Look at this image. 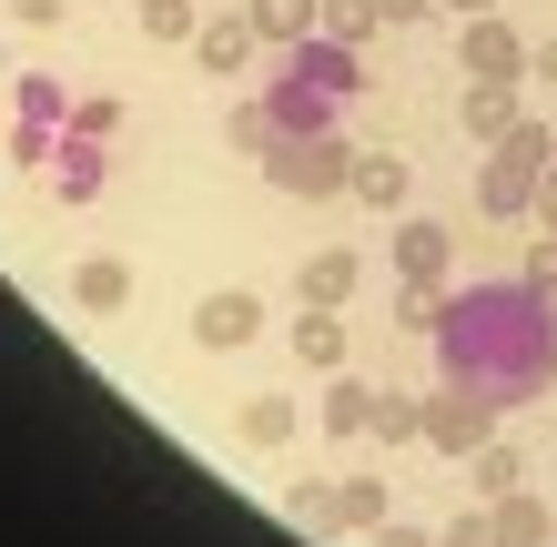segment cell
Masks as SVG:
<instances>
[{
  "mask_svg": "<svg viewBox=\"0 0 557 547\" xmlns=\"http://www.w3.org/2000/svg\"><path fill=\"white\" fill-rule=\"evenodd\" d=\"M528 274H537V284H557V223H547V244L528 253Z\"/></svg>",
  "mask_w": 557,
  "mask_h": 547,
  "instance_id": "cell-32",
  "label": "cell"
},
{
  "mask_svg": "<svg viewBox=\"0 0 557 547\" xmlns=\"http://www.w3.org/2000/svg\"><path fill=\"white\" fill-rule=\"evenodd\" d=\"M497 415L507 406H486V396H467V385H436V396H425V446H436V457H456L467 467L486 436H497Z\"/></svg>",
  "mask_w": 557,
  "mask_h": 547,
  "instance_id": "cell-8",
  "label": "cell"
},
{
  "mask_svg": "<svg viewBox=\"0 0 557 547\" xmlns=\"http://www.w3.org/2000/svg\"><path fill=\"white\" fill-rule=\"evenodd\" d=\"M436 365L486 406H537L557 385V284L507 274V284H446L436 304Z\"/></svg>",
  "mask_w": 557,
  "mask_h": 547,
  "instance_id": "cell-1",
  "label": "cell"
},
{
  "mask_svg": "<svg viewBox=\"0 0 557 547\" xmlns=\"http://www.w3.org/2000/svg\"><path fill=\"white\" fill-rule=\"evenodd\" d=\"M366 91V61H355V41H335V30H314V41H294L274 51V82H264V102L284 133H335V112Z\"/></svg>",
  "mask_w": 557,
  "mask_h": 547,
  "instance_id": "cell-2",
  "label": "cell"
},
{
  "mask_svg": "<svg viewBox=\"0 0 557 547\" xmlns=\"http://www.w3.org/2000/svg\"><path fill=\"white\" fill-rule=\"evenodd\" d=\"M72 304H82V314H122V304H133V264H122V253H82Z\"/></svg>",
  "mask_w": 557,
  "mask_h": 547,
  "instance_id": "cell-15",
  "label": "cell"
},
{
  "mask_svg": "<svg viewBox=\"0 0 557 547\" xmlns=\"http://www.w3.org/2000/svg\"><path fill=\"white\" fill-rule=\"evenodd\" d=\"M375 11H385V30H416V21H436L446 0H375Z\"/></svg>",
  "mask_w": 557,
  "mask_h": 547,
  "instance_id": "cell-29",
  "label": "cell"
},
{
  "mask_svg": "<svg viewBox=\"0 0 557 547\" xmlns=\"http://www.w3.org/2000/svg\"><path fill=\"white\" fill-rule=\"evenodd\" d=\"M72 122H91V133H122V102H112V91H82V112Z\"/></svg>",
  "mask_w": 557,
  "mask_h": 547,
  "instance_id": "cell-30",
  "label": "cell"
},
{
  "mask_svg": "<svg viewBox=\"0 0 557 547\" xmlns=\"http://www.w3.org/2000/svg\"><path fill=\"white\" fill-rule=\"evenodd\" d=\"M446 11H467V21H476V11H497V0H446Z\"/></svg>",
  "mask_w": 557,
  "mask_h": 547,
  "instance_id": "cell-34",
  "label": "cell"
},
{
  "mask_svg": "<svg viewBox=\"0 0 557 547\" xmlns=\"http://www.w3.org/2000/svg\"><path fill=\"white\" fill-rule=\"evenodd\" d=\"M375 446H425V396H375Z\"/></svg>",
  "mask_w": 557,
  "mask_h": 547,
  "instance_id": "cell-24",
  "label": "cell"
},
{
  "mask_svg": "<svg viewBox=\"0 0 557 547\" xmlns=\"http://www.w3.org/2000/svg\"><path fill=\"white\" fill-rule=\"evenodd\" d=\"M244 21L264 30V51H294V41L324 30V0H244Z\"/></svg>",
  "mask_w": 557,
  "mask_h": 547,
  "instance_id": "cell-16",
  "label": "cell"
},
{
  "mask_svg": "<svg viewBox=\"0 0 557 547\" xmlns=\"http://www.w3.org/2000/svg\"><path fill=\"white\" fill-rule=\"evenodd\" d=\"M486 527H497V547H557V497L507 487V497H486Z\"/></svg>",
  "mask_w": 557,
  "mask_h": 547,
  "instance_id": "cell-13",
  "label": "cell"
},
{
  "mask_svg": "<svg viewBox=\"0 0 557 547\" xmlns=\"http://www.w3.org/2000/svg\"><path fill=\"white\" fill-rule=\"evenodd\" d=\"M467 487H476V507H486V497H507V487H528V457H517L507 436H486L476 457H467Z\"/></svg>",
  "mask_w": 557,
  "mask_h": 547,
  "instance_id": "cell-20",
  "label": "cell"
},
{
  "mask_svg": "<svg viewBox=\"0 0 557 547\" xmlns=\"http://www.w3.org/2000/svg\"><path fill=\"white\" fill-rule=\"evenodd\" d=\"M133 30L152 51H173V41H193V30H203V11H193V0H133Z\"/></svg>",
  "mask_w": 557,
  "mask_h": 547,
  "instance_id": "cell-23",
  "label": "cell"
},
{
  "mask_svg": "<svg viewBox=\"0 0 557 547\" xmlns=\"http://www.w3.org/2000/svg\"><path fill=\"white\" fill-rule=\"evenodd\" d=\"M11 102H21V122H11V163H51V142L72 133V91H61V72H11Z\"/></svg>",
  "mask_w": 557,
  "mask_h": 547,
  "instance_id": "cell-6",
  "label": "cell"
},
{
  "mask_svg": "<svg viewBox=\"0 0 557 547\" xmlns=\"http://www.w3.org/2000/svg\"><path fill=\"white\" fill-rule=\"evenodd\" d=\"M253 51H264V30L244 21V0H234V11H203V30H193V61H203L213 82H234Z\"/></svg>",
  "mask_w": 557,
  "mask_h": 547,
  "instance_id": "cell-12",
  "label": "cell"
},
{
  "mask_svg": "<svg viewBox=\"0 0 557 547\" xmlns=\"http://www.w3.org/2000/svg\"><path fill=\"white\" fill-rule=\"evenodd\" d=\"M547 173H557V133L517 112L507 133L486 142V163H476V213H486V223H528L537 192H547Z\"/></svg>",
  "mask_w": 557,
  "mask_h": 547,
  "instance_id": "cell-3",
  "label": "cell"
},
{
  "mask_svg": "<svg viewBox=\"0 0 557 547\" xmlns=\"http://www.w3.org/2000/svg\"><path fill=\"white\" fill-rule=\"evenodd\" d=\"M234 426H244V446H284L294 436V396H244Z\"/></svg>",
  "mask_w": 557,
  "mask_h": 547,
  "instance_id": "cell-25",
  "label": "cell"
},
{
  "mask_svg": "<svg viewBox=\"0 0 557 547\" xmlns=\"http://www.w3.org/2000/svg\"><path fill=\"white\" fill-rule=\"evenodd\" d=\"M41 173H51V203H72V213H82V203H102V183H112V133L72 122V133L51 142V163H41Z\"/></svg>",
  "mask_w": 557,
  "mask_h": 547,
  "instance_id": "cell-7",
  "label": "cell"
},
{
  "mask_svg": "<svg viewBox=\"0 0 557 547\" xmlns=\"http://www.w3.org/2000/svg\"><path fill=\"white\" fill-rule=\"evenodd\" d=\"M436 547H497V527H486V507H467L456 527H436Z\"/></svg>",
  "mask_w": 557,
  "mask_h": 547,
  "instance_id": "cell-27",
  "label": "cell"
},
{
  "mask_svg": "<svg viewBox=\"0 0 557 547\" xmlns=\"http://www.w3.org/2000/svg\"><path fill=\"white\" fill-rule=\"evenodd\" d=\"M274 133H284V122H274V102H264V91H253V102H234V112H223V142H234L244 163H264V152H274Z\"/></svg>",
  "mask_w": 557,
  "mask_h": 547,
  "instance_id": "cell-22",
  "label": "cell"
},
{
  "mask_svg": "<svg viewBox=\"0 0 557 547\" xmlns=\"http://www.w3.org/2000/svg\"><path fill=\"white\" fill-rule=\"evenodd\" d=\"M528 72H537V82H557V41H547V51H528Z\"/></svg>",
  "mask_w": 557,
  "mask_h": 547,
  "instance_id": "cell-33",
  "label": "cell"
},
{
  "mask_svg": "<svg viewBox=\"0 0 557 547\" xmlns=\"http://www.w3.org/2000/svg\"><path fill=\"white\" fill-rule=\"evenodd\" d=\"M406 183H416V163H406V152H355V203L406 213Z\"/></svg>",
  "mask_w": 557,
  "mask_h": 547,
  "instance_id": "cell-17",
  "label": "cell"
},
{
  "mask_svg": "<svg viewBox=\"0 0 557 547\" xmlns=\"http://www.w3.org/2000/svg\"><path fill=\"white\" fill-rule=\"evenodd\" d=\"M253 335H264V295H244V284H223V295L193 304V345H203V356H244Z\"/></svg>",
  "mask_w": 557,
  "mask_h": 547,
  "instance_id": "cell-9",
  "label": "cell"
},
{
  "mask_svg": "<svg viewBox=\"0 0 557 547\" xmlns=\"http://www.w3.org/2000/svg\"><path fill=\"white\" fill-rule=\"evenodd\" d=\"M294 356H305L314 375H345V325H335V304H305V314H294Z\"/></svg>",
  "mask_w": 557,
  "mask_h": 547,
  "instance_id": "cell-19",
  "label": "cell"
},
{
  "mask_svg": "<svg viewBox=\"0 0 557 547\" xmlns=\"http://www.w3.org/2000/svg\"><path fill=\"white\" fill-rule=\"evenodd\" d=\"M355 274H366V264H355V244H314V253H305V274H294V295H305V304H345V295H355Z\"/></svg>",
  "mask_w": 557,
  "mask_h": 547,
  "instance_id": "cell-14",
  "label": "cell"
},
{
  "mask_svg": "<svg viewBox=\"0 0 557 547\" xmlns=\"http://www.w3.org/2000/svg\"><path fill=\"white\" fill-rule=\"evenodd\" d=\"M366 547H436V537H425V527H396V518H385V527H375Z\"/></svg>",
  "mask_w": 557,
  "mask_h": 547,
  "instance_id": "cell-31",
  "label": "cell"
},
{
  "mask_svg": "<svg viewBox=\"0 0 557 547\" xmlns=\"http://www.w3.org/2000/svg\"><path fill=\"white\" fill-rule=\"evenodd\" d=\"M385 11H375V0H324V30H335V41H366V30H375Z\"/></svg>",
  "mask_w": 557,
  "mask_h": 547,
  "instance_id": "cell-26",
  "label": "cell"
},
{
  "mask_svg": "<svg viewBox=\"0 0 557 547\" xmlns=\"http://www.w3.org/2000/svg\"><path fill=\"white\" fill-rule=\"evenodd\" d=\"M284 518L305 537H324V547H335V537H375L385 527V487H375V476H305V487L284 497Z\"/></svg>",
  "mask_w": 557,
  "mask_h": 547,
  "instance_id": "cell-5",
  "label": "cell"
},
{
  "mask_svg": "<svg viewBox=\"0 0 557 547\" xmlns=\"http://www.w3.org/2000/svg\"><path fill=\"white\" fill-rule=\"evenodd\" d=\"M0 82H11V51H0Z\"/></svg>",
  "mask_w": 557,
  "mask_h": 547,
  "instance_id": "cell-35",
  "label": "cell"
},
{
  "mask_svg": "<svg viewBox=\"0 0 557 547\" xmlns=\"http://www.w3.org/2000/svg\"><path fill=\"white\" fill-rule=\"evenodd\" d=\"M456 61H467V82H528V41H517L497 11H476L456 30Z\"/></svg>",
  "mask_w": 557,
  "mask_h": 547,
  "instance_id": "cell-11",
  "label": "cell"
},
{
  "mask_svg": "<svg viewBox=\"0 0 557 547\" xmlns=\"http://www.w3.org/2000/svg\"><path fill=\"white\" fill-rule=\"evenodd\" d=\"M366 426H375V385L324 375V436H366Z\"/></svg>",
  "mask_w": 557,
  "mask_h": 547,
  "instance_id": "cell-21",
  "label": "cell"
},
{
  "mask_svg": "<svg viewBox=\"0 0 557 547\" xmlns=\"http://www.w3.org/2000/svg\"><path fill=\"white\" fill-rule=\"evenodd\" d=\"M264 183L294 192V203H335V192H355V142L345 133H274Z\"/></svg>",
  "mask_w": 557,
  "mask_h": 547,
  "instance_id": "cell-4",
  "label": "cell"
},
{
  "mask_svg": "<svg viewBox=\"0 0 557 547\" xmlns=\"http://www.w3.org/2000/svg\"><path fill=\"white\" fill-rule=\"evenodd\" d=\"M396 274L425 284V295H446V274H456V234L436 213H396Z\"/></svg>",
  "mask_w": 557,
  "mask_h": 547,
  "instance_id": "cell-10",
  "label": "cell"
},
{
  "mask_svg": "<svg viewBox=\"0 0 557 547\" xmlns=\"http://www.w3.org/2000/svg\"><path fill=\"white\" fill-rule=\"evenodd\" d=\"M456 122H467V142L486 152V142H497L507 122H517V82H467V102H456Z\"/></svg>",
  "mask_w": 557,
  "mask_h": 547,
  "instance_id": "cell-18",
  "label": "cell"
},
{
  "mask_svg": "<svg viewBox=\"0 0 557 547\" xmlns=\"http://www.w3.org/2000/svg\"><path fill=\"white\" fill-rule=\"evenodd\" d=\"M11 21L21 30H61V21H72V0H11Z\"/></svg>",
  "mask_w": 557,
  "mask_h": 547,
  "instance_id": "cell-28",
  "label": "cell"
}]
</instances>
